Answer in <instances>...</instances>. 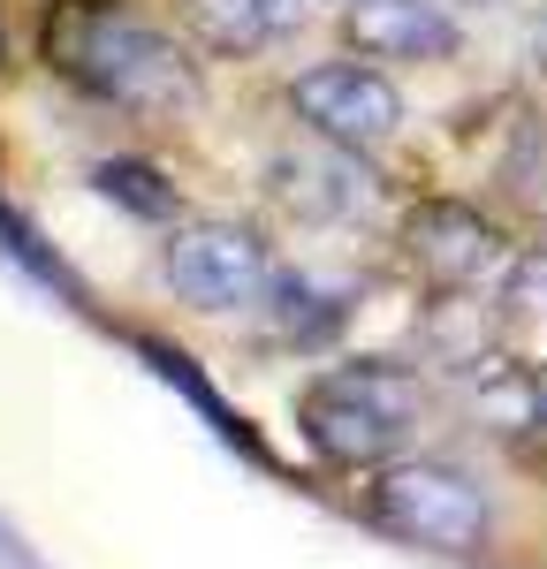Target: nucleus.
<instances>
[{
	"mask_svg": "<svg viewBox=\"0 0 547 569\" xmlns=\"http://www.w3.org/2000/svg\"><path fill=\"white\" fill-rule=\"evenodd\" d=\"M46 61L84 91L91 107H107L115 122L176 137L206 114V69H198V46L137 16L122 0H84L53 23Z\"/></svg>",
	"mask_w": 547,
	"mask_h": 569,
	"instance_id": "1",
	"label": "nucleus"
},
{
	"mask_svg": "<svg viewBox=\"0 0 547 569\" xmlns=\"http://www.w3.org/2000/svg\"><path fill=\"white\" fill-rule=\"evenodd\" d=\"M434 426V380L404 357H350L297 388V433L335 471H380Z\"/></svg>",
	"mask_w": 547,
	"mask_h": 569,
	"instance_id": "2",
	"label": "nucleus"
},
{
	"mask_svg": "<svg viewBox=\"0 0 547 569\" xmlns=\"http://www.w3.org/2000/svg\"><path fill=\"white\" fill-rule=\"evenodd\" d=\"M365 517L404 547L479 555L495 539V493L471 463H456L441 448H410L396 463L365 471Z\"/></svg>",
	"mask_w": 547,
	"mask_h": 569,
	"instance_id": "3",
	"label": "nucleus"
},
{
	"mask_svg": "<svg viewBox=\"0 0 547 569\" xmlns=\"http://www.w3.org/2000/svg\"><path fill=\"white\" fill-rule=\"evenodd\" d=\"M160 289L176 297L182 311L198 319H236V311H267L274 289H281V259H274V236L259 220H236V213H198L176 220L160 236Z\"/></svg>",
	"mask_w": 547,
	"mask_h": 569,
	"instance_id": "4",
	"label": "nucleus"
},
{
	"mask_svg": "<svg viewBox=\"0 0 547 569\" xmlns=\"http://www.w3.org/2000/svg\"><path fill=\"white\" fill-rule=\"evenodd\" d=\"M396 251L434 297H479V289H501L525 243L479 198H418L396 220Z\"/></svg>",
	"mask_w": 547,
	"mask_h": 569,
	"instance_id": "5",
	"label": "nucleus"
},
{
	"mask_svg": "<svg viewBox=\"0 0 547 569\" xmlns=\"http://www.w3.org/2000/svg\"><path fill=\"white\" fill-rule=\"evenodd\" d=\"M281 107H289V122L305 137H327V144H342V152H380V144H396L404 130V84H396V69H380V61H365V53H327V61H305L289 84H281Z\"/></svg>",
	"mask_w": 547,
	"mask_h": 569,
	"instance_id": "6",
	"label": "nucleus"
},
{
	"mask_svg": "<svg viewBox=\"0 0 547 569\" xmlns=\"http://www.w3.org/2000/svg\"><path fill=\"white\" fill-rule=\"evenodd\" d=\"M342 53L380 69H449L464 53V8L456 0H358L342 8Z\"/></svg>",
	"mask_w": 547,
	"mask_h": 569,
	"instance_id": "7",
	"label": "nucleus"
},
{
	"mask_svg": "<svg viewBox=\"0 0 547 569\" xmlns=\"http://www.w3.org/2000/svg\"><path fill=\"white\" fill-rule=\"evenodd\" d=\"M267 190L289 220H358L372 206V176H365V152H342L327 137H289L267 160Z\"/></svg>",
	"mask_w": 547,
	"mask_h": 569,
	"instance_id": "8",
	"label": "nucleus"
},
{
	"mask_svg": "<svg viewBox=\"0 0 547 569\" xmlns=\"http://www.w3.org/2000/svg\"><path fill=\"white\" fill-rule=\"evenodd\" d=\"M312 0H176V31L206 61H259L305 23Z\"/></svg>",
	"mask_w": 547,
	"mask_h": 569,
	"instance_id": "9",
	"label": "nucleus"
},
{
	"mask_svg": "<svg viewBox=\"0 0 547 569\" xmlns=\"http://www.w3.org/2000/svg\"><path fill=\"white\" fill-rule=\"evenodd\" d=\"M99 182H160V176H145V168H99ZM130 206H145V213H176V190H130Z\"/></svg>",
	"mask_w": 547,
	"mask_h": 569,
	"instance_id": "10",
	"label": "nucleus"
},
{
	"mask_svg": "<svg viewBox=\"0 0 547 569\" xmlns=\"http://www.w3.org/2000/svg\"><path fill=\"white\" fill-rule=\"evenodd\" d=\"M533 61H540V77H547V8H540V31H533Z\"/></svg>",
	"mask_w": 547,
	"mask_h": 569,
	"instance_id": "11",
	"label": "nucleus"
},
{
	"mask_svg": "<svg viewBox=\"0 0 547 569\" xmlns=\"http://www.w3.org/2000/svg\"><path fill=\"white\" fill-rule=\"evenodd\" d=\"M456 8H464V16H471V8H509V0H456Z\"/></svg>",
	"mask_w": 547,
	"mask_h": 569,
	"instance_id": "12",
	"label": "nucleus"
},
{
	"mask_svg": "<svg viewBox=\"0 0 547 569\" xmlns=\"http://www.w3.org/2000/svg\"><path fill=\"white\" fill-rule=\"evenodd\" d=\"M312 8H335V16H342V8H358V0H312Z\"/></svg>",
	"mask_w": 547,
	"mask_h": 569,
	"instance_id": "13",
	"label": "nucleus"
}]
</instances>
